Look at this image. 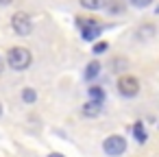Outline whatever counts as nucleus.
<instances>
[{
    "label": "nucleus",
    "instance_id": "10",
    "mask_svg": "<svg viewBox=\"0 0 159 157\" xmlns=\"http://www.w3.org/2000/svg\"><path fill=\"white\" fill-rule=\"evenodd\" d=\"M155 33H157L155 24H144V26H139V29H137V37H139V39H150Z\"/></svg>",
    "mask_w": 159,
    "mask_h": 157
},
{
    "label": "nucleus",
    "instance_id": "4",
    "mask_svg": "<svg viewBox=\"0 0 159 157\" xmlns=\"http://www.w3.org/2000/svg\"><path fill=\"white\" fill-rule=\"evenodd\" d=\"M11 29L16 31V35L29 37V35L33 33V22H31V18H29L26 13L18 11V13H13V18H11Z\"/></svg>",
    "mask_w": 159,
    "mask_h": 157
},
{
    "label": "nucleus",
    "instance_id": "19",
    "mask_svg": "<svg viewBox=\"0 0 159 157\" xmlns=\"http://www.w3.org/2000/svg\"><path fill=\"white\" fill-rule=\"evenodd\" d=\"M155 13H159V5H157V9H155Z\"/></svg>",
    "mask_w": 159,
    "mask_h": 157
},
{
    "label": "nucleus",
    "instance_id": "5",
    "mask_svg": "<svg viewBox=\"0 0 159 157\" xmlns=\"http://www.w3.org/2000/svg\"><path fill=\"white\" fill-rule=\"evenodd\" d=\"M76 24L81 26V35H83V39L85 42H92V39H96L98 35H100V24L96 22V20H92V18H87V20H83V18H79L76 20Z\"/></svg>",
    "mask_w": 159,
    "mask_h": 157
},
{
    "label": "nucleus",
    "instance_id": "14",
    "mask_svg": "<svg viewBox=\"0 0 159 157\" xmlns=\"http://www.w3.org/2000/svg\"><path fill=\"white\" fill-rule=\"evenodd\" d=\"M107 50H109V44H107V42H98V44L94 46V53H96V55H102V53H107Z\"/></svg>",
    "mask_w": 159,
    "mask_h": 157
},
{
    "label": "nucleus",
    "instance_id": "15",
    "mask_svg": "<svg viewBox=\"0 0 159 157\" xmlns=\"http://www.w3.org/2000/svg\"><path fill=\"white\" fill-rule=\"evenodd\" d=\"M129 2H131L133 7H137V9H144V7L152 5V0H129Z\"/></svg>",
    "mask_w": 159,
    "mask_h": 157
},
{
    "label": "nucleus",
    "instance_id": "17",
    "mask_svg": "<svg viewBox=\"0 0 159 157\" xmlns=\"http://www.w3.org/2000/svg\"><path fill=\"white\" fill-rule=\"evenodd\" d=\"M13 0H0V5H11Z\"/></svg>",
    "mask_w": 159,
    "mask_h": 157
},
{
    "label": "nucleus",
    "instance_id": "12",
    "mask_svg": "<svg viewBox=\"0 0 159 157\" xmlns=\"http://www.w3.org/2000/svg\"><path fill=\"white\" fill-rule=\"evenodd\" d=\"M98 74H100V63H98V61H89L87 68H85V76H87V79H94V76H98Z\"/></svg>",
    "mask_w": 159,
    "mask_h": 157
},
{
    "label": "nucleus",
    "instance_id": "1",
    "mask_svg": "<svg viewBox=\"0 0 159 157\" xmlns=\"http://www.w3.org/2000/svg\"><path fill=\"white\" fill-rule=\"evenodd\" d=\"M7 63H9V68L16 70V72H24V70H29V66L33 63V55H31L29 48L13 46V48H9V53H7Z\"/></svg>",
    "mask_w": 159,
    "mask_h": 157
},
{
    "label": "nucleus",
    "instance_id": "11",
    "mask_svg": "<svg viewBox=\"0 0 159 157\" xmlns=\"http://www.w3.org/2000/svg\"><path fill=\"white\" fill-rule=\"evenodd\" d=\"M35 100H37V92H35L33 87H24V90H22V103L33 105Z\"/></svg>",
    "mask_w": 159,
    "mask_h": 157
},
{
    "label": "nucleus",
    "instance_id": "13",
    "mask_svg": "<svg viewBox=\"0 0 159 157\" xmlns=\"http://www.w3.org/2000/svg\"><path fill=\"white\" fill-rule=\"evenodd\" d=\"M111 68H113V72H124V70L129 68V61H126V59H120V57H116V59L111 61Z\"/></svg>",
    "mask_w": 159,
    "mask_h": 157
},
{
    "label": "nucleus",
    "instance_id": "8",
    "mask_svg": "<svg viewBox=\"0 0 159 157\" xmlns=\"http://www.w3.org/2000/svg\"><path fill=\"white\" fill-rule=\"evenodd\" d=\"M87 94H89V100H94V103H105V92H102V87H98V85H92L89 90H87Z\"/></svg>",
    "mask_w": 159,
    "mask_h": 157
},
{
    "label": "nucleus",
    "instance_id": "18",
    "mask_svg": "<svg viewBox=\"0 0 159 157\" xmlns=\"http://www.w3.org/2000/svg\"><path fill=\"white\" fill-rule=\"evenodd\" d=\"M48 157H63L61 153H52V155H48Z\"/></svg>",
    "mask_w": 159,
    "mask_h": 157
},
{
    "label": "nucleus",
    "instance_id": "20",
    "mask_svg": "<svg viewBox=\"0 0 159 157\" xmlns=\"http://www.w3.org/2000/svg\"><path fill=\"white\" fill-rule=\"evenodd\" d=\"M0 116H2V107H0Z\"/></svg>",
    "mask_w": 159,
    "mask_h": 157
},
{
    "label": "nucleus",
    "instance_id": "6",
    "mask_svg": "<svg viewBox=\"0 0 159 157\" xmlns=\"http://www.w3.org/2000/svg\"><path fill=\"white\" fill-rule=\"evenodd\" d=\"M100 109H102V105H100V103H94V100H87V103L81 107L83 116H87V118H96V116L100 113Z\"/></svg>",
    "mask_w": 159,
    "mask_h": 157
},
{
    "label": "nucleus",
    "instance_id": "3",
    "mask_svg": "<svg viewBox=\"0 0 159 157\" xmlns=\"http://www.w3.org/2000/svg\"><path fill=\"white\" fill-rule=\"evenodd\" d=\"M102 150H105L109 157H120V155L126 153V140H124L122 135H109V137H105V142H102Z\"/></svg>",
    "mask_w": 159,
    "mask_h": 157
},
{
    "label": "nucleus",
    "instance_id": "16",
    "mask_svg": "<svg viewBox=\"0 0 159 157\" xmlns=\"http://www.w3.org/2000/svg\"><path fill=\"white\" fill-rule=\"evenodd\" d=\"M2 72H5V59L0 57V74H2Z\"/></svg>",
    "mask_w": 159,
    "mask_h": 157
},
{
    "label": "nucleus",
    "instance_id": "2",
    "mask_svg": "<svg viewBox=\"0 0 159 157\" xmlns=\"http://www.w3.org/2000/svg\"><path fill=\"white\" fill-rule=\"evenodd\" d=\"M118 94L124 96V98H133L139 94V81L131 74H122L118 79Z\"/></svg>",
    "mask_w": 159,
    "mask_h": 157
},
{
    "label": "nucleus",
    "instance_id": "9",
    "mask_svg": "<svg viewBox=\"0 0 159 157\" xmlns=\"http://www.w3.org/2000/svg\"><path fill=\"white\" fill-rule=\"evenodd\" d=\"M133 135H135V140H137L139 144H144V142L148 140V133H146V129H144V122H135V124H133Z\"/></svg>",
    "mask_w": 159,
    "mask_h": 157
},
{
    "label": "nucleus",
    "instance_id": "7",
    "mask_svg": "<svg viewBox=\"0 0 159 157\" xmlns=\"http://www.w3.org/2000/svg\"><path fill=\"white\" fill-rule=\"evenodd\" d=\"M79 2L83 9H89V11H98L107 7V0H79Z\"/></svg>",
    "mask_w": 159,
    "mask_h": 157
}]
</instances>
